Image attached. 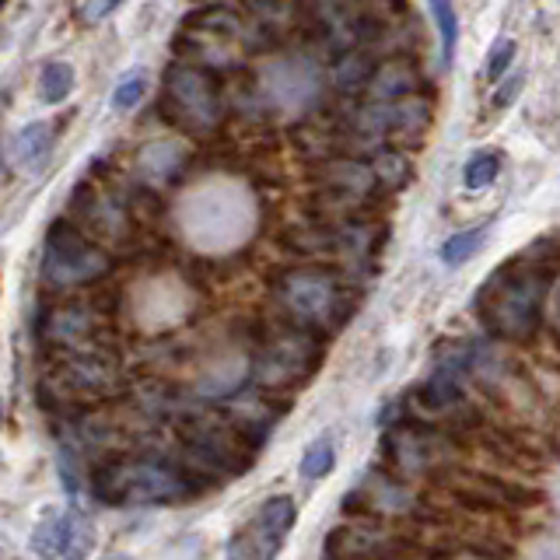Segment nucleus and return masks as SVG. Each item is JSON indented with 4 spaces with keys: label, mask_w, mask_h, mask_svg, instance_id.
<instances>
[{
    "label": "nucleus",
    "mask_w": 560,
    "mask_h": 560,
    "mask_svg": "<svg viewBox=\"0 0 560 560\" xmlns=\"http://www.w3.org/2000/svg\"><path fill=\"white\" fill-rule=\"evenodd\" d=\"M323 358V343L315 329H284L270 337L256 354V382L262 389H294L302 385Z\"/></svg>",
    "instance_id": "obj_7"
},
{
    "label": "nucleus",
    "mask_w": 560,
    "mask_h": 560,
    "mask_svg": "<svg viewBox=\"0 0 560 560\" xmlns=\"http://www.w3.org/2000/svg\"><path fill=\"white\" fill-rule=\"evenodd\" d=\"M518 88H522V78H512V81L504 84V92L494 98V105H508V102H512V98L518 95Z\"/></svg>",
    "instance_id": "obj_26"
},
{
    "label": "nucleus",
    "mask_w": 560,
    "mask_h": 560,
    "mask_svg": "<svg viewBox=\"0 0 560 560\" xmlns=\"http://www.w3.org/2000/svg\"><path fill=\"white\" fill-rule=\"evenodd\" d=\"M242 4L256 18H262V22H284V18L298 11V0H242Z\"/></svg>",
    "instance_id": "obj_23"
},
{
    "label": "nucleus",
    "mask_w": 560,
    "mask_h": 560,
    "mask_svg": "<svg viewBox=\"0 0 560 560\" xmlns=\"http://www.w3.org/2000/svg\"><path fill=\"white\" fill-rule=\"evenodd\" d=\"M95 547V529L81 512L70 508H46L32 529L35 557H84Z\"/></svg>",
    "instance_id": "obj_8"
},
{
    "label": "nucleus",
    "mask_w": 560,
    "mask_h": 560,
    "mask_svg": "<svg viewBox=\"0 0 560 560\" xmlns=\"http://www.w3.org/2000/svg\"><path fill=\"white\" fill-rule=\"evenodd\" d=\"M144 92H148V78L144 74H127L116 84V92H113L109 102H113L116 113H130V109H137V105H140Z\"/></svg>",
    "instance_id": "obj_21"
},
{
    "label": "nucleus",
    "mask_w": 560,
    "mask_h": 560,
    "mask_svg": "<svg viewBox=\"0 0 560 560\" xmlns=\"http://www.w3.org/2000/svg\"><path fill=\"white\" fill-rule=\"evenodd\" d=\"M375 183H378V189H399V186H407L410 183V162L402 154H396V151H382L378 158H375Z\"/></svg>",
    "instance_id": "obj_17"
},
{
    "label": "nucleus",
    "mask_w": 560,
    "mask_h": 560,
    "mask_svg": "<svg viewBox=\"0 0 560 560\" xmlns=\"http://www.w3.org/2000/svg\"><path fill=\"white\" fill-rule=\"evenodd\" d=\"M442 477H448V490L452 498L463 508H472V512H494V508H525V504H539L542 494L529 487L508 483V480H494L483 477V472H448L442 469Z\"/></svg>",
    "instance_id": "obj_9"
},
{
    "label": "nucleus",
    "mask_w": 560,
    "mask_h": 560,
    "mask_svg": "<svg viewBox=\"0 0 560 560\" xmlns=\"http://www.w3.org/2000/svg\"><path fill=\"white\" fill-rule=\"evenodd\" d=\"M512 57H515V43L512 39H498L494 49H490V60H487V78L498 81L508 70V63H512Z\"/></svg>",
    "instance_id": "obj_24"
},
{
    "label": "nucleus",
    "mask_w": 560,
    "mask_h": 560,
    "mask_svg": "<svg viewBox=\"0 0 560 560\" xmlns=\"http://www.w3.org/2000/svg\"><path fill=\"white\" fill-rule=\"evenodd\" d=\"M175 434L186 445L192 459L218 472H245L256 459V448L235 420H218V417H183L175 420Z\"/></svg>",
    "instance_id": "obj_5"
},
{
    "label": "nucleus",
    "mask_w": 560,
    "mask_h": 560,
    "mask_svg": "<svg viewBox=\"0 0 560 560\" xmlns=\"http://www.w3.org/2000/svg\"><path fill=\"white\" fill-rule=\"evenodd\" d=\"M52 144H57V127L46 119H35L28 127H22L11 140V154H14V165L25 168V172H43L46 162L52 158Z\"/></svg>",
    "instance_id": "obj_11"
},
{
    "label": "nucleus",
    "mask_w": 560,
    "mask_h": 560,
    "mask_svg": "<svg viewBox=\"0 0 560 560\" xmlns=\"http://www.w3.org/2000/svg\"><path fill=\"white\" fill-rule=\"evenodd\" d=\"M74 67H70L67 60H52L43 67V74H39V98L46 105H60L70 92H74Z\"/></svg>",
    "instance_id": "obj_15"
},
{
    "label": "nucleus",
    "mask_w": 560,
    "mask_h": 560,
    "mask_svg": "<svg viewBox=\"0 0 560 560\" xmlns=\"http://www.w3.org/2000/svg\"><path fill=\"white\" fill-rule=\"evenodd\" d=\"M332 463H337V455H332V442H329V438H315V442L302 455V477L305 480H319L332 469Z\"/></svg>",
    "instance_id": "obj_20"
},
{
    "label": "nucleus",
    "mask_w": 560,
    "mask_h": 560,
    "mask_svg": "<svg viewBox=\"0 0 560 560\" xmlns=\"http://www.w3.org/2000/svg\"><path fill=\"white\" fill-rule=\"evenodd\" d=\"M197 490L192 472L165 459H116L92 472V494L105 504H172Z\"/></svg>",
    "instance_id": "obj_2"
},
{
    "label": "nucleus",
    "mask_w": 560,
    "mask_h": 560,
    "mask_svg": "<svg viewBox=\"0 0 560 560\" xmlns=\"http://www.w3.org/2000/svg\"><path fill=\"white\" fill-rule=\"evenodd\" d=\"M277 298L291 312V319L305 329H337L354 312V302L343 288L340 273L326 267H294L277 277Z\"/></svg>",
    "instance_id": "obj_3"
},
{
    "label": "nucleus",
    "mask_w": 560,
    "mask_h": 560,
    "mask_svg": "<svg viewBox=\"0 0 560 560\" xmlns=\"http://www.w3.org/2000/svg\"><path fill=\"white\" fill-rule=\"evenodd\" d=\"M183 32L186 35H207V39H238L245 32L238 14L232 8H221V4H210V8H200L192 11L186 22H183Z\"/></svg>",
    "instance_id": "obj_14"
},
{
    "label": "nucleus",
    "mask_w": 560,
    "mask_h": 560,
    "mask_svg": "<svg viewBox=\"0 0 560 560\" xmlns=\"http://www.w3.org/2000/svg\"><path fill=\"white\" fill-rule=\"evenodd\" d=\"M113 270V259L88 242L70 221H52L43 249V277L52 288L95 284Z\"/></svg>",
    "instance_id": "obj_6"
},
{
    "label": "nucleus",
    "mask_w": 560,
    "mask_h": 560,
    "mask_svg": "<svg viewBox=\"0 0 560 560\" xmlns=\"http://www.w3.org/2000/svg\"><path fill=\"white\" fill-rule=\"evenodd\" d=\"M560 256H518L487 277L477 294V315L498 340L525 343L542 326V291L557 273Z\"/></svg>",
    "instance_id": "obj_1"
},
{
    "label": "nucleus",
    "mask_w": 560,
    "mask_h": 560,
    "mask_svg": "<svg viewBox=\"0 0 560 560\" xmlns=\"http://www.w3.org/2000/svg\"><path fill=\"white\" fill-rule=\"evenodd\" d=\"M294 518H298V508L291 498H270L267 504L259 508V515L253 518L249 529H242L235 536V542L228 547L232 557H273L280 550L284 536L294 529Z\"/></svg>",
    "instance_id": "obj_10"
},
{
    "label": "nucleus",
    "mask_w": 560,
    "mask_h": 560,
    "mask_svg": "<svg viewBox=\"0 0 560 560\" xmlns=\"http://www.w3.org/2000/svg\"><path fill=\"white\" fill-rule=\"evenodd\" d=\"M0 420H4V402H0Z\"/></svg>",
    "instance_id": "obj_28"
},
{
    "label": "nucleus",
    "mask_w": 560,
    "mask_h": 560,
    "mask_svg": "<svg viewBox=\"0 0 560 560\" xmlns=\"http://www.w3.org/2000/svg\"><path fill=\"white\" fill-rule=\"evenodd\" d=\"M557 312H560V294H557Z\"/></svg>",
    "instance_id": "obj_29"
},
{
    "label": "nucleus",
    "mask_w": 560,
    "mask_h": 560,
    "mask_svg": "<svg viewBox=\"0 0 560 560\" xmlns=\"http://www.w3.org/2000/svg\"><path fill=\"white\" fill-rule=\"evenodd\" d=\"M428 4H431V14H434L438 35H442L445 63H448V60H452V52H455V43H459V14H455V4H452V0H428Z\"/></svg>",
    "instance_id": "obj_18"
},
{
    "label": "nucleus",
    "mask_w": 560,
    "mask_h": 560,
    "mask_svg": "<svg viewBox=\"0 0 560 560\" xmlns=\"http://www.w3.org/2000/svg\"><path fill=\"white\" fill-rule=\"evenodd\" d=\"M375 67L378 63L372 57H364V52H347L337 63V84L343 92H364V84L375 74Z\"/></svg>",
    "instance_id": "obj_16"
},
{
    "label": "nucleus",
    "mask_w": 560,
    "mask_h": 560,
    "mask_svg": "<svg viewBox=\"0 0 560 560\" xmlns=\"http://www.w3.org/2000/svg\"><path fill=\"white\" fill-rule=\"evenodd\" d=\"M487 232L483 228H472V232H459V235H452L445 245H442V259L448 262V267H459V262L472 259L480 253V245H483Z\"/></svg>",
    "instance_id": "obj_19"
},
{
    "label": "nucleus",
    "mask_w": 560,
    "mask_h": 560,
    "mask_svg": "<svg viewBox=\"0 0 560 560\" xmlns=\"http://www.w3.org/2000/svg\"><path fill=\"white\" fill-rule=\"evenodd\" d=\"M162 116L186 133L218 130L224 109H221V88H218L214 74L203 67H189V63L168 67Z\"/></svg>",
    "instance_id": "obj_4"
},
{
    "label": "nucleus",
    "mask_w": 560,
    "mask_h": 560,
    "mask_svg": "<svg viewBox=\"0 0 560 560\" xmlns=\"http://www.w3.org/2000/svg\"><path fill=\"white\" fill-rule=\"evenodd\" d=\"M326 553L329 557H399V553H413V550L410 547H389L382 533L337 529L326 539Z\"/></svg>",
    "instance_id": "obj_13"
},
{
    "label": "nucleus",
    "mask_w": 560,
    "mask_h": 560,
    "mask_svg": "<svg viewBox=\"0 0 560 560\" xmlns=\"http://www.w3.org/2000/svg\"><path fill=\"white\" fill-rule=\"evenodd\" d=\"M417 88H420V74H417L413 60L399 57V60H385L382 67H375V74L368 78L364 92L375 102H399V98L413 95Z\"/></svg>",
    "instance_id": "obj_12"
},
{
    "label": "nucleus",
    "mask_w": 560,
    "mask_h": 560,
    "mask_svg": "<svg viewBox=\"0 0 560 560\" xmlns=\"http://www.w3.org/2000/svg\"><path fill=\"white\" fill-rule=\"evenodd\" d=\"M4 4H8V0H0V8H4Z\"/></svg>",
    "instance_id": "obj_30"
},
{
    "label": "nucleus",
    "mask_w": 560,
    "mask_h": 560,
    "mask_svg": "<svg viewBox=\"0 0 560 560\" xmlns=\"http://www.w3.org/2000/svg\"><path fill=\"white\" fill-rule=\"evenodd\" d=\"M494 179H498V158H494V154L472 158V162L466 165V172H463L466 189H487Z\"/></svg>",
    "instance_id": "obj_22"
},
{
    "label": "nucleus",
    "mask_w": 560,
    "mask_h": 560,
    "mask_svg": "<svg viewBox=\"0 0 560 560\" xmlns=\"http://www.w3.org/2000/svg\"><path fill=\"white\" fill-rule=\"evenodd\" d=\"M0 175H4V154H0Z\"/></svg>",
    "instance_id": "obj_27"
},
{
    "label": "nucleus",
    "mask_w": 560,
    "mask_h": 560,
    "mask_svg": "<svg viewBox=\"0 0 560 560\" xmlns=\"http://www.w3.org/2000/svg\"><path fill=\"white\" fill-rule=\"evenodd\" d=\"M122 4H127V0H92V4L81 8V18L88 25H95V22H105V18H109L113 11H119Z\"/></svg>",
    "instance_id": "obj_25"
}]
</instances>
